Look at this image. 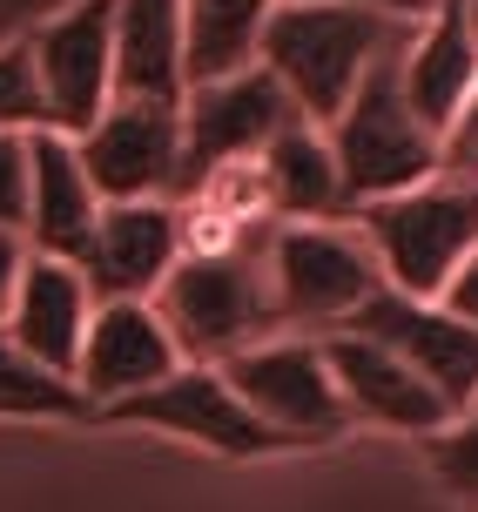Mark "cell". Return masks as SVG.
<instances>
[{"label": "cell", "mask_w": 478, "mask_h": 512, "mask_svg": "<svg viewBox=\"0 0 478 512\" xmlns=\"http://www.w3.org/2000/svg\"><path fill=\"white\" fill-rule=\"evenodd\" d=\"M404 27L411 21L344 7V0H277L256 34V61L270 68V81L290 95L303 122L330 128L337 108L357 95V81L404 41Z\"/></svg>", "instance_id": "cell-1"}, {"label": "cell", "mask_w": 478, "mask_h": 512, "mask_svg": "<svg viewBox=\"0 0 478 512\" xmlns=\"http://www.w3.org/2000/svg\"><path fill=\"white\" fill-rule=\"evenodd\" d=\"M270 243V236H263ZM263 243H236V250L209 256H176V270L162 277L149 304L169 324L182 364H223L236 351L263 344L277 324V297H270V270H263Z\"/></svg>", "instance_id": "cell-2"}, {"label": "cell", "mask_w": 478, "mask_h": 512, "mask_svg": "<svg viewBox=\"0 0 478 512\" xmlns=\"http://www.w3.org/2000/svg\"><path fill=\"white\" fill-rule=\"evenodd\" d=\"M351 223L371 243L378 277L391 290H404V297H438L478 243V176L438 169V176L411 182L398 196L357 203Z\"/></svg>", "instance_id": "cell-3"}, {"label": "cell", "mask_w": 478, "mask_h": 512, "mask_svg": "<svg viewBox=\"0 0 478 512\" xmlns=\"http://www.w3.org/2000/svg\"><path fill=\"white\" fill-rule=\"evenodd\" d=\"M263 270H270V297H277V324L303 337L344 331L364 297L378 290V256L357 236L351 216L330 223H277L263 243Z\"/></svg>", "instance_id": "cell-4"}, {"label": "cell", "mask_w": 478, "mask_h": 512, "mask_svg": "<svg viewBox=\"0 0 478 512\" xmlns=\"http://www.w3.org/2000/svg\"><path fill=\"white\" fill-rule=\"evenodd\" d=\"M324 135H330L337 182H344V209L398 196V189H411V182L445 169L438 135L411 115V102H404V88H398V48L357 81V95L337 108V122Z\"/></svg>", "instance_id": "cell-5"}, {"label": "cell", "mask_w": 478, "mask_h": 512, "mask_svg": "<svg viewBox=\"0 0 478 512\" xmlns=\"http://www.w3.org/2000/svg\"><path fill=\"white\" fill-rule=\"evenodd\" d=\"M229 378V391L270 425L277 438H290V452H310V445H337L351 432V411H344V391L330 378L324 337L303 331H270L263 344L236 351V358L216 364Z\"/></svg>", "instance_id": "cell-6"}, {"label": "cell", "mask_w": 478, "mask_h": 512, "mask_svg": "<svg viewBox=\"0 0 478 512\" xmlns=\"http://www.w3.org/2000/svg\"><path fill=\"white\" fill-rule=\"evenodd\" d=\"M95 425H122V432H162L176 445H196V452H216V459H277L290 452V438H277L263 418H256L229 378L216 364H176L162 384L135 391L122 405H108Z\"/></svg>", "instance_id": "cell-7"}, {"label": "cell", "mask_w": 478, "mask_h": 512, "mask_svg": "<svg viewBox=\"0 0 478 512\" xmlns=\"http://www.w3.org/2000/svg\"><path fill=\"white\" fill-rule=\"evenodd\" d=\"M101 203H176L182 189V102L115 95L75 135Z\"/></svg>", "instance_id": "cell-8"}, {"label": "cell", "mask_w": 478, "mask_h": 512, "mask_svg": "<svg viewBox=\"0 0 478 512\" xmlns=\"http://www.w3.org/2000/svg\"><path fill=\"white\" fill-rule=\"evenodd\" d=\"M297 108L283 95L270 68L250 61V68H229V75H209V81H189L182 88V189L189 196L202 176H216L229 162H256L263 142L290 122Z\"/></svg>", "instance_id": "cell-9"}, {"label": "cell", "mask_w": 478, "mask_h": 512, "mask_svg": "<svg viewBox=\"0 0 478 512\" xmlns=\"http://www.w3.org/2000/svg\"><path fill=\"white\" fill-rule=\"evenodd\" d=\"M21 41L48 102V128L81 135L115 102V0H68L48 21L27 27Z\"/></svg>", "instance_id": "cell-10"}, {"label": "cell", "mask_w": 478, "mask_h": 512, "mask_svg": "<svg viewBox=\"0 0 478 512\" xmlns=\"http://www.w3.org/2000/svg\"><path fill=\"white\" fill-rule=\"evenodd\" d=\"M344 331H364L378 337L384 351H398L452 411L478 405V324L445 310L438 297H404V290L378 283Z\"/></svg>", "instance_id": "cell-11"}, {"label": "cell", "mask_w": 478, "mask_h": 512, "mask_svg": "<svg viewBox=\"0 0 478 512\" xmlns=\"http://www.w3.org/2000/svg\"><path fill=\"white\" fill-rule=\"evenodd\" d=\"M324 358H330V378L344 391V411L351 425H378V432H398V438H431L452 405L431 391L398 351H384L378 337L364 331H330L324 337Z\"/></svg>", "instance_id": "cell-12"}, {"label": "cell", "mask_w": 478, "mask_h": 512, "mask_svg": "<svg viewBox=\"0 0 478 512\" xmlns=\"http://www.w3.org/2000/svg\"><path fill=\"white\" fill-rule=\"evenodd\" d=\"M176 364H182V351H176V337H169V324L155 317V304L115 297V304H95V317H88V337H81V358H75V384L101 418L108 405H122L135 391L162 384Z\"/></svg>", "instance_id": "cell-13"}, {"label": "cell", "mask_w": 478, "mask_h": 512, "mask_svg": "<svg viewBox=\"0 0 478 512\" xmlns=\"http://www.w3.org/2000/svg\"><path fill=\"white\" fill-rule=\"evenodd\" d=\"M176 256H182L176 203H101L95 236L75 256V270L88 277L95 304H115V297H142L149 304L162 290V277L176 270Z\"/></svg>", "instance_id": "cell-14"}, {"label": "cell", "mask_w": 478, "mask_h": 512, "mask_svg": "<svg viewBox=\"0 0 478 512\" xmlns=\"http://www.w3.org/2000/svg\"><path fill=\"white\" fill-rule=\"evenodd\" d=\"M478 81V27H472V0H431L398 41V88L411 115L445 135V122L458 115V102Z\"/></svg>", "instance_id": "cell-15"}, {"label": "cell", "mask_w": 478, "mask_h": 512, "mask_svg": "<svg viewBox=\"0 0 478 512\" xmlns=\"http://www.w3.org/2000/svg\"><path fill=\"white\" fill-rule=\"evenodd\" d=\"M88 317H95V290H88V277H81L68 256L27 250L0 337H7L14 351H27L34 364H48V371H61V378H75V358H81V337H88Z\"/></svg>", "instance_id": "cell-16"}, {"label": "cell", "mask_w": 478, "mask_h": 512, "mask_svg": "<svg viewBox=\"0 0 478 512\" xmlns=\"http://www.w3.org/2000/svg\"><path fill=\"white\" fill-rule=\"evenodd\" d=\"M95 216H101V196L88 169H81V149L75 135L61 128H34L27 135V250L41 256H68L75 263L95 236Z\"/></svg>", "instance_id": "cell-17"}, {"label": "cell", "mask_w": 478, "mask_h": 512, "mask_svg": "<svg viewBox=\"0 0 478 512\" xmlns=\"http://www.w3.org/2000/svg\"><path fill=\"white\" fill-rule=\"evenodd\" d=\"M256 182H263V203L277 223H330V216H351L344 209V182H337V162H330V135L317 122H290L263 142L256 155Z\"/></svg>", "instance_id": "cell-18"}, {"label": "cell", "mask_w": 478, "mask_h": 512, "mask_svg": "<svg viewBox=\"0 0 478 512\" xmlns=\"http://www.w3.org/2000/svg\"><path fill=\"white\" fill-rule=\"evenodd\" d=\"M189 48H182V0H115V95L182 102Z\"/></svg>", "instance_id": "cell-19"}, {"label": "cell", "mask_w": 478, "mask_h": 512, "mask_svg": "<svg viewBox=\"0 0 478 512\" xmlns=\"http://www.w3.org/2000/svg\"><path fill=\"white\" fill-rule=\"evenodd\" d=\"M277 0H182V48H189V81L229 75L256 61V34Z\"/></svg>", "instance_id": "cell-20"}, {"label": "cell", "mask_w": 478, "mask_h": 512, "mask_svg": "<svg viewBox=\"0 0 478 512\" xmlns=\"http://www.w3.org/2000/svg\"><path fill=\"white\" fill-rule=\"evenodd\" d=\"M0 425H95V405L75 378L34 364L0 337Z\"/></svg>", "instance_id": "cell-21"}, {"label": "cell", "mask_w": 478, "mask_h": 512, "mask_svg": "<svg viewBox=\"0 0 478 512\" xmlns=\"http://www.w3.org/2000/svg\"><path fill=\"white\" fill-rule=\"evenodd\" d=\"M418 445H425L431 479L452 492L458 506H478V405L452 411V418H445L431 438H418Z\"/></svg>", "instance_id": "cell-22"}, {"label": "cell", "mask_w": 478, "mask_h": 512, "mask_svg": "<svg viewBox=\"0 0 478 512\" xmlns=\"http://www.w3.org/2000/svg\"><path fill=\"white\" fill-rule=\"evenodd\" d=\"M48 128V102L27 61V41H0V135H34Z\"/></svg>", "instance_id": "cell-23"}, {"label": "cell", "mask_w": 478, "mask_h": 512, "mask_svg": "<svg viewBox=\"0 0 478 512\" xmlns=\"http://www.w3.org/2000/svg\"><path fill=\"white\" fill-rule=\"evenodd\" d=\"M0 230H27V135H0Z\"/></svg>", "instance_id": "cell-24"}, {"label": "cell", "mask_w": 478, "mask_h": 512, "mask_svg": "<svg viewBox=\"0 0 478 512\" xmlns=\"http://www.w3.org/2000/svg\"><path fill=\"white\" fill-rule=\"evenodd\" d=\"M438 155H445V169H452V176H478V81H472V95L458 102V115L445 122Z\"/></svg>", "instance_id": "cell-25"}, {"label": "cell", "mask_w": 478, "mask_h": 512, "mask_svg": "<svg viewBox=\"0 0 478 512\" xmlns=\"http://www.w3.org/2000/svg\"><path fill=\"white\" fill-rule=\"evenodd\" d=\"M438 304H445V310H458V317H472V324H478V243H472V256H465V263L452 270V283L438 290Z\"/></svg>", "instance_id": "cell-26"}, {"label": "cell", "mask_w": 478, "mask_h": 512, "mask_svg": "<svg viewBox=\"0 0 478 512\" xmlns=\"http://www.w3.org/2000/svg\"><path fill=\"white\" fill-rule=\"evenodd\" d=\"M21 263H27V236L0 230V324H7V304H14V283H21Z\"/></svg>", "instance_id": "cell-27"}, {"label": "cell", "mask_w": 478, "mask_h": 512, "mask_svg": "<svg viewBox=\"0 0 478 512\" xmlns=\"http://www.w3.org/2000/svg\"><path fill=\"white\" fill-rule=\"evenodd\" d=\"M344 7H371V14H391V21H418L431 0H344Z\"/></svg>", "instance_id": "cell-28"}]
</instances>
